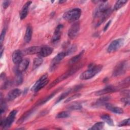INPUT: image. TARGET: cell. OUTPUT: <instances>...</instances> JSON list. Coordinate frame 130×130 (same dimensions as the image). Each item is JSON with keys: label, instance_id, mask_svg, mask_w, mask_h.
Instances as JSON below:
<instances>
[{"label": "cell", "instance_id": "cell-6", "mask_svg": "<svg viewBox=\"0 0 130 130\" xmlns=\"http://www.w3.org/2000/svg\"><path fill=\"white\" fill-rule=\"evenodd\" d=\"M47 77V74L43 75L34 84V86L32 87V90H34L35 92H37L43 88L48 83L49 80Z\"/></svg>", "mask_w": 130, "mask_h": 130}, {"label": "cell", "instance_id": "cell-19", "mask_svg": "<svg viewBox=\"0 0 130 130\" xmlns=\"http://www.w3.org/2000/svg\"><path fill=\"white\" fill-rule=\"evenodd\" d=\"M105 106L108 110H109V111H111L114 113L119 114H121L123 113V111L122 108H121L120 107L114 106L113 105H112L111 104H109V103L105 104Z\"/></svg>", "mask_w": 130, "mask_h": 130}, {"label": "cell", "instance_id": "cell-4", "mask_svg": "<svg viewBox=\"0 0 130 130\" xmlns=\"http://www.w3.org/2000/svg\"><path fill=\"white\" fill-rule=\"evenodd\" d=\"M81 14V11L79 8H74L65 12L62 17L63 18L69 21L73 22L79 19Z\"/></svg>", "mask_w": 130, "mask_h": 130}, {"label": "cell", "instance_id": "cell-18", "mask_svg": "<svg viewBox=\"0 0 130 130\" xmlns=\"http://www.w3.org/2000/svg\"><path fill=\"white\" fill-rule=\"evenodd\" d=\"M116 88H115V87H113L112 86H108L105 87V88L96 92L95 94L96 95H102L108 93L115 92L116 90Z\"/></svg>", "mask_w": 130, "mask_h": 130}, {"label": "cell", "instance_id": "cell-30", "mask_svg": "<svg viewBox=\"0 0 130 130\" xmlns=\"http://www.w3.org/2000/svg\"><path fill=\"white\" fill-rule=\"evenodd\" d=\"M110 98L109 96H106V97H102L100 99H99L97 102L95 103L96 105H101L104 104L106 102L108 101L109 100Z\"/></svg>", "mask_w": 130, "mask_h": 130}, {"label": "cell", "instance_id": "cell-9", "mask_svg": "<svg viewBox=\"0 0 130 130\" xmlns=\"http://www.w3.org/2000/svg\"><path fill=\"white\" fill-rule=\"evenodd\" d=\"M79 30H80L79 22H78L74 23L73 24L71 25V26L70 27L68 30V37L71 39H73L75 38L78 35Z\"/></svg>", "mask_w": 130, "mask_h": 130}, {"label": "cell", "instance_id": "cell-10", "mask_svg": "<svg viewBox=\"0 0 130 130\" xmlns=\"http://www.w3.org/2000/svg\"><path fill=\"white\" fill-rule=\"evenodd\" d=\"M66 56V54L64 52H60L57 55H56L51 61L50 69L53 70L56 67V66Z\"/></svg>", "mask_w": 130, "mask_h": 130}, {"label": "cell", "instance_id": "cell-28", "mask_svg": "<svg viewBox=\"0 0 130 130\" xmlns=\"http://www.w3.org/2000/svg\"><path fill=\"white\" fill-rule=\"evenodd\" d=\"M104 123L103 122H99L94 124L91 128H90V129H102L104 127Z\"/></svg>", "mask_w": 130, "mask_h": 130}, {"label": "cell", "instance_id": "cell-37", "mask_svg": "<svg viewBox=\"0 0 130 130\" xmlns=\"http://www.w3.org/2000/svg\"><path fill=\"white\" fill-rule=\"evenodd\" d=\"M6 103L4 102H3L2 100H1V114H2L3 113V112H5V110L6 109Z\"/></svg>", "mask_w": 130, "mask_h": 130}, {"label": "cell", "instance_id": "cell-20", "mask_svg": "<svg viewBox=\"0 0 130 130\" xmlns=\"http://www.w3.org/2000/svg\"><path fill=\"white\" fill-rule=\"evenodd\" d=\"M32 30L31 26L28 25L26 29L25 36L24 37V41L25 43H29L31 39Z\"/></svg>", "mask_w": 130, "mask_h": 130}, {"label": "cell", "instance_id": "cell-39", "mask_svg": "<svg viewBox=\"0 0 130 130\" xmlns=\"http://www.w3.org/2000/svg\"><path fill=\"white\" fill-rule=\"evenodd\" d=\"M10 1H5L3 2V8L4 9L7 8V7L10 5Z\"/></svg>", "mask_w": 130, "mask_h": 130}, {"label": "cell", "instance_id": "cell-16", "mask_svg": "<svg viewBox=\"0 0 130 130\" xmlns=\"http://www.w3.org/2000/svg\"><path fill=\"white\" fill-rule=\"evenodd\" d=\"M31 4V2L28 1V2H27L24 4V5L23 6L20 12V19L22 20L26 17V16L28 14L29 7Z\"/></svg>", "mask_w": 130, "mask_h": 130}, {"label": "cell", "instance_id": "cell-23", "mask_svg": "<svg viewBox=\"0 0 130 130\" xmlns=\"http://www.w3.org/2000/svg\"><path fill=\"white\" fill-rule=\"evenodd\" d=\"M101 118L105 121L107 123H108L110 125H113V120L111 118L110 116L108 115V114H104L101 116Z\"/></svg>", "mask_w": 130, "mask_h": 130}, {"label": "cell", "instance_id": "cell-22", "mask_svg": "<svg viewBox=\"0 0 130 130\" xmlns=\"http://www.w3.org/2000/svg\"><path fill=\"white\" fill-rule=\"evenodd\" d=\"M23 82V76L21 73L17 72L16 76L14 80L15 84L16 85H19Z\"/></svg>", "mask_w": 130, "mask_h": 130}, {"label": "cell", "instance_id": "cell-13", "mask_svg": "<svg viewBox=\"0 0 130 130\" xmlns=\"http://www.w3.org/2000/svg\"><path fill=\"white\" fill-rule=\"evenodd\" d=\"M63 28V25L62 24H59L54 31V34L52 36L51 41L53 42H55L59 40L61 34V30Z\"/></svg>", "mask_w": 130, "mask_h": 130}, {"label": "cell", "instance_id": "cell-15", "mask_svg": "<svg viewBox=\"0 0 130 130\" xmlns=\"http://www.w3.org/2000/svg\"><path fill=\"white\" fill-rule=\"evenodd\" d=\"M42 47L39 46H32L28 48H26L22 52L24 54H27V55H31V54H39L40 52L41 49Z\"/></svg>", "mask_w": 130, "mask_h": 130}, {"label": "cell", "instance_id": "cell-40", "mask_svg": "<svg viewBox=\"0 0 130 130\" xmlns=\"http://www.w3.org/2000/svg\"><path fill=\"white\" fill-rule=\"evenodd\" d=\"M111 21L110 20V21H109L107 23V24H106L104 28V31H105L108 29V27L109 26V25H110V23H111Z\"/></svg>", "mask_w": 130, "mask_h": 130}, {"label": "cell", "instance_id": "cell-5", "mask_svg": "<svg viewBox=\"0 0 130 130\" xmlns=\"http://www.w3.org/2000/svg\"><path fill=\"white\" fill-rule=\"evenodd\" d=\"M128 69L127 61H122L119 62L114 68L113 72V76L115 77L123 75Z\"/></svg>", "mask_w": 130, "mask_h": 130}, {"label": "cell", "instance_id": "cell-12", "mask_svg": "<svg viewBox=\"0 0 130 130\" xmlns=\"http://www.w3.org/2000/svg\"><path fill=\"white\" fill-rule=\"evenodd\" d=\"M29 63V60L28 58L22 59L18 64L17 69V72L22 73L26 70Z\"/></svg>", "mask_w": 130, "mask_h": 130}, {"label": "cell", "instance_id": "cell-26", "mask_svg": "<svg viewBox=\"0 0 130 130\" xmlns=\"http://www.w3.org/2000/svg\"><path fill=\"white\" fill-rule=\"evenodd\" d=\"M43 59L42 57L39 56L37 58H36L34 60V64H33V67L34 69L38 67L39 66H40V65H41V64L43 62Z\"/></svg>", "mask_w": 130, "mask_h": 130}, {"label": "cell", "instance_id": "cell-36", "mask_svg": "<svg viewBox=\"0 0 130 130\" xmlns=\"http://www.w3.org/2000/svg\"><path fill=\"white\" fill-rule=\"evenodd\" d=\"M80 96V94H79V93L75 94H74V95H73V96H71V97L68 98V99L66 100L65 102H66V103L69 102H70V101H72V100H74V99H76V98H78V97Z\"/></svg>", "mask_w": 130, "mask_h": 130}, {"label": "cell", "instance_id": "cell-2", "mask_svg": "<svg viewBox=\"0 0 130 130\" xmlns=\"http://www.w3.org/2000/svg\"><path fill=\"white\" fill-rule=\"evenodd\" d=\"M81 65L78 64V65H74V67L73 66L70 69V70H69L67 72H66V73H64L63 74L61 75V76H60L59 77H58L57 78H56L55 80H54L47 87V89H49L51 88H52V87L54 86L55 85H56V84H57L58 83H59V82H61L62 80L67 79V78L69 77L70 76H71V75H73L77 71H78L80 68Z\"/></svg>", "mask_w": 130, "mask_h": 130}, {"label": "cell", "instance_id": "cell-3", "mask_svg": "<svg viewBox=\"0 0 130 130\" xmlns=\"http://www.w3.org/2000/svg\"><path fill=\"white\" fill-rule=\"evenodd\" d=\"M102 69V66L101 65H92L90 67L88 70L84 71L81 74L80 78L81 80H87L90 79L98 74Z\"/></svg>", "mask_w": 130, "mask_h": 130}, {"label": "cell", "instance_id": "cell-33", "mask_svg": "<svg viewBox=\"0 0 130 130\" xmlns=\"http://www.w3.org/2000/svg\"><path fill=\"white\" fill-rule=\"evenodd\" d=\"M32 110H30V111H28L27 112L25 113V114H24V115L19 119V120H18V122H19V123L22 122L26 118H27L29 116V115L32 113Z\"/></svg>", "mask_w": 130, "mask_h": 130}, {"label": "cell", "instance_id": "cell-41", "mask_svg": "<svg viewBox=\"0 0 130 130\" xmlns=\"http://www.w3.org/2000/svg\"><path fill=\"white\" fill-rule=\"evenodd\" d=\"M65 2H66L65 1H59V4H62V3H63Z\"/></svg>", "mask_w": 130, "mask_h": 130}, {"label": "cell", "instance_id": "cell-24", "mask_svg": "<svg viewBox=\"0 0 130 130\" xmlns=\"http://www.w3.org/2000/svg\"><path fill=\"white\" fill-rule=\"evenodd\" d=\"M127 1H124V0H122V1H117L114 7V10H117L119 9H120L122 7H123L126 3H127Z\"/></svg>", "mask_w": 130, "mask_h": 130}, {"label": "cell", "instance_id": "cell-38", "mask_svg": "<svg viewBox=\"0 0 130 130\" xmlns=\"http://www.w3.org/2000/svg\"><path fill=\"white\" fill-rule=\"evenodd\" d=\"M121 102H123V103H124L125 105H128L129 104V97H125V98H123L121 99Z\"/></svg>", "mask_w": 130, "mask_h": 130}, {"label": "cell", "instance_id": "cell-7", "mask_svg": "<svg viewBox=\"0 0 130 130\" xmlns=\"http://www.w3.org/2000/svg\"><path fill=\"white\" fill-rule=\"evenodd\" d=\"M17 112V111L15 110L11 111L6 119L2 120L1 123V126L4 128H9L10 127L15 119Z\"/></svg>", "mask_w": 130, "mask_h": 130}, {"label": "cell", "instance_id": "cell-21", "mask_svg": "<svg viewBox=\"0 0 130 130\" xmlns=\"http://www.w3.org/2000/svg\"><path fill=\"white\" fill-rule=\"evenodd\" d=\"M83 52L84 51H82V52H80L78 55L74 56L73 57H72L69 61V64L70 65H74L75 63H76L81 58V57L82 56L83 54Z\"/></svg>", "mask_w": 130, "mask_h": 130}, {"label": "cell", "instance_id": "cell-11", "mask_svg": "<svg viewBox=\"0 0 130 130\" xmlns=\"http://www.w3.org/2000/svg\"><path fill=\"white\" fill-rule=\"evenodd\" d=\"M21 91L18 88H15L11 90L7 95V99L9 101H13L20 95Z\"/></svg>", "mask_w": 130, "mask_h": 130}, {"label": "cell", "instance_id": "cell-1", "mask_svg": "<svg viewBox=\"0 0 130 130\" xmlns=\"http://www.w3.org/2000/svg\"><path fill=\"white\" fill-rule=\"evenodd\" d=\"M111 9L106 1H103L94 12V17L96 20V25L99 26L103 23L110 15Z\"/></svg>", "mask_w": 130, "mask_h": 130}, {"label": "cell", "instance_id": "cell-31", "mask_svg": "<svg viewBox=\"0 0 130 130\" xmlns=\"http://www.w3.org/2000/svg\"><path fill=\"white\" fill-rule=\"evenodd\" d=\"M71 90H72V89H70L67 90V91L63 92L62 94H61L59 96V98H58V99H57V100L56 101V102L55 103H58L59 102H60V101H61L62 100H63V99H64L66 96H67V95L71 92Z\"/></svg>", "mask_w": 130, "mask_h": 130}, {"label": "cell", "instance_id": "cell-35", "mask_svg": "<svg viewBox=\"0 0 130 130\" xmlns=\"http://www.w3.org/2000/svg\"><path fill=\"white\" fill-rule=\"evenodd\" d=\"M5 34H6V30L5 29H3L1 34V36H0V42H1V45H2V43L4 40L5 39Z\"/></svg>", "mask_w": 130, "mask_h": 130}, {"label": "cell", "instance_id": "cell-29", "mask_svg": "<svg viewBox=\"0 0 130 130\" xmlns=\"http://www.w3.org/2000/svg\"><path fill=\"white\" fill-rule=\"evenodd\" d=\"M70 116V113L67 111H62L61 112L58 113L56 116V118H67Z\"/></svg>", "mask_w": 130, "mask_h": 130}, {"label": "cell", "instance_id": "cell-32", "mask_svg": "<svg viewBox=\"0 0 130 130\" xmlns=\"http://www.w3.org/2000/svg\"><path fill=\"white\" fill-rule=\"evenodd\" d=\"M77 50V46L75 45H72L69 49L67 50V51L66 52V55H70L74 53Z\"/></svg>", "mask_w": 130, "mask_h": 130}, {"label": "cell", "instance_id": "cell-8", "mask_svg": "<svg viewBox=\"0 0 130 130\" xmlns=\"http://www.w3.org/2000/svg\"><path fill=\"white\" fill-rule=\"evenodd\" d=\"M123 42L124 40L122 38L114 40L109 45L107 48V51L109 53H112L117 51L123 45Z\"/></svg>", "mask_w": 130, "mask_h": 130}, {"label": "cell", "instance_id": "cell-27", "mask_svg": "<svg viewBox=\"0 0 130 130\" xmlns=\"http://www.w3.org/2000/svg\"><path fill=\"white\" fill-rule=\"evenodd\" d=\"M59 90V88L58 89H57V90H55L53 92H52L51 94H50L49 96H48L47 97H46V98H45L44 100H43L42 101H41L40 102V103H39V104L40 105H42V104H44V103H45L46 102H47L48 101H49V100H50L53 96H54V95Z\"/></svg>", "mask_w": 130, "mask_h": 130}, {"label": "cell", "instance_id": "cell-14", "mask_svg": "<svg viewBox=\"0 0 130 130\" xmlns=\"http://www.w3.org/2000/svg\"><path fill=\"white\" fill-rule=\"evenodd\" d=\"M23 53L19 50H15L12 54V60L15 64H18L22 60Z\"/></svg>", "mask_w": 130, "mask_h": 130}, {"label": "cell", "instance_id": "cell-34", "mask_svg": "<svg viewBox=\"0 0 130 130\" xmlns=\"http://www.w3.org/2000/svg\"><path fill=\"white\" fill-rule=\"evenodd\" d=\"M129 118H127L126 119H124L123 121H121L119 124H118V126H126V125H129Z\"/></svg>", "mask_w": 130, "mask_h": 130}, {"label": "cell", "instance_id": "cell-17", "mask_svg": "<svg viewBox=\"0 0 130 130\" xmlns=\"http://www.w3.org/2000/svg\"><path fill=\"white\" fill-rule=\"evenodd\" d=\"M53 51V49L50 47L45 46L42 47L40 52L39 53V56L41 57H47L50 55Z\"/></svg>", "mask_w": 130, "mask_h": 130}, {"label": "cell", "instance_id": "cell-25", "mask_svg": "<svg viewBox=\"0 0 130 130\" xmlns=\"http://www.w3.org/2000/svg\"><path fill=\"white\" fill-rule=\"evenodd\" d=\"M82 108V106L78 103H73L68 107V109L70 110H78Z\"/></svg>", "mask_w": 130, "mask_h": 130}]
</instances>
